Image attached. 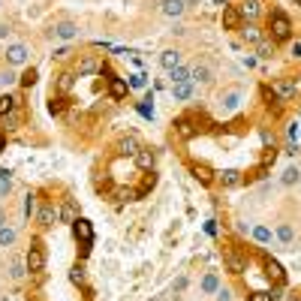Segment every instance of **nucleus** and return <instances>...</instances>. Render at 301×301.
<instances>
[{
  "label": "nucleus",
  "instance_id": "c9c22d12",
  "mask_svg": "<svg viewBox=\"0 0 301 301\" xmlns=\"http://www.w3.org/2000/svg\"><path fill=\"white\" fill-rule=\"evenodd\" d=\"M60 220H66V223H75L79 217H75V208L72 205H63V211H60Z\"/></svg>",
  "mask_w": 301,
  "mask_h": 301
},
{
  "label": "nucleus",
  "instance_id": "e433bc0d",
  "mask_svg": "<svg viewBox=\"0 0 301 301\" xmlns=\"http://www.w3.org/2000/svg\"><path fill=\"white\" fill-rule=\"evenodd\" d=\"M69 280H72V283H82V280H85V265H75V268L69 271Z\"/></svg>",
  "mask_w": 301,
  "mask_h": 301
},
{
  "label": "nucleus",
  "instance_id": "9d476101",
  "mask_svg": "<svg viewBox=\"0 0 301 301\" xmlns=\"http://www.w3.org/2000/svg\"><path fill=\"white\" fill-rule=\"evenodd\" d=\"M238 24H241V12L235 6H223V27L226 30H235Z\"/></svg>",
  "mask_w": 301,
  "mask_h": 301
},
{
  "label": "nucleus",
  "instance_id": "9b49d317",
  "mask_svg": "<svg viewBox=\"0 0 301 301\" xmlns=\"http://www.w3.org/2000/svg\"><path fill=\"white\" fill-rule=\"evenodd\" d=\"M160 66L163 69H175V66H181V51H175V49H166L163 54H160Z\"/></svg>",
  "mask_w": 301,
  "mask_h": 301
},
{
  "label": "nucleus",
  "instance_id": "b1692460",
  "mask_svg": "<svg viewBox=\"0 0 301 301\" xmlns=\"http://www.w3.org/2000/svg\"><path fill=\"white\" fill-rule=\"evenodd\" d=\"M220 181H223V187H235V184H241V172H235V169H226V172L220 175Z\"/></svg>",
  "mask_w": 301,
  "mask_h": 301
},
{
  "label": "nucleus",
  "instance_id": "f704fd0d",
  "mask_svg": "<svg viewBox=\"0 0 301 301\" xmlns=\"http://www.w3.org/2000/svg\"><path fill=\"white\" fill-rule=\"evenodd\" d=\"M226 262H229V268H232V271H235V274H238V271H241V268H244V265H241V259H238V256H235V253H226Z\"/></svg>",
  "mask_w": 301,
  "mask_h": 301
},
{
  "label": "nucleus",
  "instance_id": "c85d7f7f",
  "mask_svg": "<svg viewBox=\"0 0 301 301\" xmlns=\"http://www.w3.org/2000/svg\"><path fill=\"white\" fill-rule=\"evenodd\" d=\"M130 88H133V91H145V88H148V75H145V72L130 75Z\"/></svg>",
  "mask_w": 301,
  "mask_h": 301
},
{
  "label": "nucleus",
  "instance_id": "c756f323",
  "mask_svg": "<svg viewBox=\"0 0 301 301\" xmlns=\"http://www.w3.org/2000/svg\"><path fill=\"white\" fill-rule=\"evenodd\" d=\"M256 54H259L262 60H268V57L274 54V43H268V40H262V43H259V49H256Z\"/></svg>",
  "mask_w": 301,
  "mask_h": 301
},
{
  "label": "nucleus",
  "instance_id": "423d86ee",
  "mask_svg": "<svg viewBox=\"0 0 301 301\" xmlns=\"http://www.w3.org/2000/svg\"><path fill=\"white\" fill-rule=\"evenodd\" d=\"M220 105H223L226 115H229V111H238V105H241V91H226V94L220 97Z\"/></svg>",
  "mask_w": 301,
  "mask_h": 301
},
{
  "label": "nucleus",
  "instance_id": "09e8293b",
  "mask_svg": "<svg viewBox=\"0 0 301 301\" xmlns=\"http://www.w3.org/2000/svg\"><path fill=\"white\" fill-rule=\"evenodd\" d=\"M184 3H199V0H184Z\"/></svg>",
  "mask_w": 301,
  "mask_h": 301
},
{
  "label": "nucleus",
  "instance_id": "39448f33",
  "mask_svg": "<svg viewBox=\"0 0 301 301\" xmlns=\"http://www.w3.org/2000/svg\"><path fill=\"white\" fill-rule=\"evenodd\" d=\"M238 12H241V18H247V21H256L259 12H262V0H244V3L238 6Z\"/></svg>",
  "mask_w": 301,
  "mask_h": 301
},
{
  "label": "nucleus",
  "instance_id": "0eeeda50",
  "mask_svg": "<svg viewBox=\"0 0 301 301\" xmlns=\"http://www.w3.org/2000/svg\"><path fill=\"white\" fill-rule=\"evenodd\" d=\"M190 82H202V85L214 82V72H211V66H208V63H196V66L190 69Z\"/></svg>",
  "mask_w": 301,
  "mask_h": 301
},
{
  "label": "nucleus",
  "instance_id": "37998d69",
  "mask_svg": "<svg viewBox=\"0 0 301 301\" xmlns=\"http://www.w3.org/2000/svg\"><path fill=\"white\" fill-rule=\"evenodd\" d=\"M250 301H274V295H268V292H253Z\"/></svg>",
  "mask_w": 301,
  "mask_h": 301
},
{
  "label": "nucleus",
  "instance_id": "79ce46f5",
  "mask_svg": "<svg viewBox=\"0 0 301 301\" xmlns=\"http://www.w3.org/2000/svg\"><path fill=\"white\" fill-rule=\"evenodd\" d=\"M214 298H217V301H232V292H229V289H223V286H220V289H217V292H214Z\"/></svg>",
  "mask_w": 301,
  "mask_h": 301
},
{
  "label": "nucleus",
  "instance_id": "de8ad7c7",
  "mask_svg": "<svg viewBox=\"0 0 301 301\" xmlns=\"http://www.w3.org/2000/svg\"><path fill=\"white\" fill-rule=\"evenodd\" d=\"M226 3H229V0H217V6H226Z\"/></svg>",
  "mask_w": 301,
  "mask_h": 301
},
{
  "label": "nucleus",
  "instance_id": "6ab92c4d",
  "mask_svg": "<svg viewBox=\"0 0 301 301\" xmlns=\"http://www.w3.org/2000/svg\"><path fill=\"white\" fill-rule=\"evenodd\" d=\"M265 271H268V277H271L274 283H283V280H286V274H283V268L277 265V262H274V259H265Z\"/></svg>",
  "mask_w": 301,
  "mask_h": 301
},
{
  "label": "nucleus",
  "instance_id": "49530a36",
  "mask_svg": "<svg viewBox=\"0 0 301 301\" xmlns=\"http://www.w3.org/2000/svg\"><path fill=\"white\" fill-rule=\"evenodd\" d=\"M0 226H6V211L0 208Z\"/></svg>",
  "mask_w": 301,
  "mask_h": 301
},
{
  "label": "nucleus",
  "instance_id": "a19ab883",
  "mask_svg": "<svg viewBox=\"0 0 301 301\" xmlns=\"http://www.w3.org/2000/svg\"><path fill=\"white\" fill-rule=\"evenodd\" d=\"M18 82H21V85H24V88H30V85H33V82H36V72H33V69H27V72H24V75H21V79H18Z\"/></svg>",
  "mask_w": 301,
  "mask_h": 301
},
{
  "label": "nucleus",
  "instance_id": "7ed1b4c3",
  "mask_svg": "<svg viewBox=\"0 0 301 301\" xmlns=\"http://www.w3.org/2000/svg\"><path fill=\"white\" fill-rule=\"evenodd\" d=\"M72 232H75V238L82 241V250L88 253L91 244H94V229H91V223H88V220H75V223H72Z\"/></svg>",
  "mask_w": 301,
  "mask_h": 301
},
{
  "label": "nucleus",
  "instance_id": "a211bd4d",
  "mask_svg": "<svg viewBox=\"0 0 301 301\" xmlns=\"http://www.w3.org/2000/svg\"><path fill=\"white\" fill-rule=\"evenodd\" d=\"M121 150H124L127 157H136L139 150H142V145H139V139H136V136H127V139H121Z\"/></svg>",
  "mask_w": 301,
  "mask_h": 301
},
{
  "label": "nucleus",
  "instance_id": "f257e3e1",
  "mask_svg": "<svg viewBox=\"0 0 301 301\" xmlns=\"http://www.w3.org/2000/svg\"><path fill=\"white\" fill-rule=\"evenodd\" d=\"M24 262H27V271H30V274H40V271L46 268V250H43V244H40V241H33V244H30L27 259H24Z\"/></svg>",
  "mask_w": 301,
  "mask_h": 301
},
{
  "label": "nucleus",
  "instance_id": "58836bf2",
  "mask_svg": "<svg viewBox=\"0 0 301 301\" xmlns=\"http://www.w3.org/2000/svg\"><path fill=\"white\" fill-rule=\"evenodd\" d=\"M63 102H66L63 97H57V100H51V102H49V111H51V115H60V111H63Z\"/></svg>",
  "mask_w": 301,
  "mask_h": 301
},
{
  "label": "nucleus",
  "instance_id": "c03bdc74",
  "mask_svg": "<svg viewBox=\"0 0 301 301\" xmlns=\"http://www.w3.org/2000/svg\"><path fill=\"white\" fill-rule=\"evenodd\" d=\"M187 289V277H178L175 283H172V292H184Z\"/></svg>",
  "mask_w": 301,
  "mask_h": 301
},
{
  "label": "nucleus",
  "instance_id": "20e7f679",
  "mask_svg": "<svg viewBox=\"0 0 301 301\" xmlns=\"http://www.w3.org/2000/svg\"><path fill=\"white\" fill-rule=\"evenodd\" d=\"M27 57H30V51H27V46H21V43H12V46L6 49V63H9V66H24Z\"/></svg>",
  "mask_w": 301,
  "mask_h": 301
},
{
  "label": "nucleus",
  "instance_id": "dca6fc26",
  "mask_svg": "<svg viewBox=\"0 0 301 301\" xmlns=\"http://www.w3.org/2000/svg\"><path fill=\"white\" fill-rule=\"evenodd\" d=\"M97 69H102V63H100L97 57H91V54H88V57H82V60H79V75H91V72H97Z\"/></svg>",
  "mask_w": 301,
  "mask_h": 301
},
{
  "label": "nucleus",
  "instance_id": "f3484780",
  "mask_svg": "<svg viewBox=\"0 0 301 301\" xmlns=\"http://www.w3.org/2000/svg\"><path fill=\"white\" fill-rule=\"evenodd\" d=\"M217 289H220V277H217L214 271H208V274L202 277V292H205V295H214Z\"/></svg>",
  "mask_w": 301,
  "mask_h": 301
},
{
  "label": "nucleus",
  "instance_id": "2f4dec72",
  "mask_svg": "<svg viewBox=\"0 0 301 301\" xmlns=\"http://www.w3.org/2000/svg\"><path fill=\"white\" fill-rule=\"evenodd\" d=\"M111 97H115V100H124L127 97V85L121 79H111Z\"/></svg>",
  "mask_w": 301,
  "mask_h": 301
},
{
  "label": "nucleus",
  "instance_id": "5701e85b",
  "mask_svg": "<svg viewBox=\"0 0 301 301\" xmlns=\"http://www.w3.org/2000/svg\"><path fill=\"white\" fill-rule=\"evenodd\" d=\"M298 178H301V172H298V166H289L283 175H280V184L283 187H292V184H298Z\"/></svg>",
  "mask_w": 301,
  "mask_h": 301
},
{
  "label": "nucleus",
  "instance_id": "ea45409f",
  "mask_svg": "<svg viewBox=\"0 0 301 301\" xmlns=\"http://www.w3.org/2000/svg\"><path fill=\"white\" fill-rule=\"evenodd\" d=\"M15 82V72L12 69H3V72H0V88H3V85H12Z\"/></svg>",
  "mask_w": 301,
  "mask_h": 301
},
{
  "label": "nucleus",
  "instance_id": "cd10ccee",
  "mask_svg": "<svg viewBox=\"0 0 301 301\" xmlns=\"http://www.w3.org/2000/svg\"><path fill=\"white\" fill-rule=\"evenodd\" d=\"M9 193H12V178H9V172L0 169V196H9Z\"/></svg>",
  "mask_w": 301,
  "mask_h": 301
},
{
  "label": "nucleus",
  "instance_id": "3c124183",
  "mask_svg": "<svg viewBox=\"0 0 301 301\" xmlns=\"http://www.w3.org/2000/svg\"><path fill=\"white\" fill-rule=\"evenodd\" d=\"M295 3H301V0H295Z\"/></svg>",
  "mask_w": 301,
  "mask_h": 301
},
{
  "label": "nucleus",
  "instance_id": "ddd939ff",
  "mask_svg": "<svg viewBox=\"0 0 301 301\" xmlns=\"http://www.w3.org/2000/svg\"><path fill=\"white\" fill-rule=\"evenodd\" d=\"M172 97H175L178 102L190 100V97H193V82H178V85H172Z\"/></svg>",
  "mask_w": 301,
  "mask_h": 301
},
{
  "label": "nucleus",
  "instance_id": "aec40b11",
  "mask_svg": "<svg viewBox=\"0 0 301 301\" xmlns=\"http://www.w3.org/2000/svg\"><path fill=\"white\" fill-rule=\"evenodd\" d=\"M18 238V232L12 229V226H0V247H12Z\"/></svg>",
  "mask_w": 301,
  "mask_h": 301
},
{
  "label": "nucleus",
  "instance_id": "393cba45",
  "mask_svg": "<svg viewBox=\"0 0 301 301\" xmlns=\"http://www.w3.org/2000/svg\"><path fill=\"white\" fill-rule=\"evenodd\" d=\"M193 178H196L199 184H211V181H214V175H211L208 166H193Z\"/></svg>",
  "mask_w": 301,
  "mask_h": 301
},
{
  "label": "nucleus",
  "instance_id": "a878e982",
  "mask_svg": "<svg viewBox=\"0 0 301 301\" xmlns=\"http://www.w3.org/2000/svg\"><path fill=\"white\" fill-rule=\"evenodd\" d=\"M169 79H172V85H178V82H190V69H187V66H175V69L169 72Z\"/></svg>",
  "mask_w": 301,
  "mask_h": 301
},
{
  "label": "nucleus",
  "instance_id": "1a4fd4ad",
  "mask_svg": "<svg viewBox=\"0 0 301 301\" xmlns=\"http://www.w3.org/2000/svg\"><path fill=\"white\" fill-rule=\"evenodd\" d=\"M54 36H57V40H63V43H69V40L79 36V27H75L72 21H60V24L54 27Z\"/></svg>",
  "mask_w": 301,
  "mask_h": 301
},
{
  "label": "nucleus",
  "instance_id": "412c9836",
  "mask_svg": "<svg viewBox=\"0 0 301 301\" xmlns=\"http://www.w3.org/2000/svg\"><path fill=\"white\" fill-rule=\"evenodd\" d=\"M277 238H280V244H286V247H289V244L295 241V229H292L289 223H280V226H277Z\"/></svg>",
  "mask_w": 301,
  "mask_h": 301
},
{
  "label": "nucleus",
  "instance_id": "473e14b6",
  "mask_svg": "<svg viewBox=\"0 0 301 301\" xmlns=\"http://www.w3.org/2000/svg\"><path fill=\"white\" fill-rule=\"evenodd\" d=\"M24 268H27V262H21V259H12V265H9V274H12V277H21V274H24Z\"/></svg>",
  "mask_w": 301,
  "mask_h": 301
},
{
  "label": "nucleus",
  "instance_id": "4be33fe9",
  "mask_svg": "<svg viewBox=\"0 0 301 301\" xmlns=\"http://www.w3.org/2000/svg\"><path fill=\"white\" fill-rule=\"evenodd\" d=\"M12 111H15V100L9 94H3V97H0V121H3L6 115H12Z\"/></svg>",
  "mask_w": 301,
  "mask_h": 301
},
{
  "label": "nucleus",
  "instance_id": "f03ea898",
  "mask_svg": "<svg viewBox=\"0 0 301 301\" xmlns=\"http://www.w3.org/2000/svg\"><path fill=\"white\" fill-rule=\"evenodd\" d=\"M289 33H292V21L286 12H271V36L274 40H289Z\"/></svg>",
  "mask_w": 301,
  "mask_h": 301
},
{
  "label": "nucleus",
  "instance_id": "4468645a",
  "mask_svg": "<svg viewBox=\"0 0 301 301\" xmlns=\"http://www.w3.org/2000/svg\"><path fill=\"white\" fill-rule=\"evenodd\" d=\"M241 40L250 43V46H259L262 43V30L256 24H247V27H241Z\"/></svg>",
  "mask_w": 301,
  "mask_h": 301
},
{
  "label": "nucleus",
  "instance_id": "a18cd8bd",
  "mask_svg": "<svg viewBox=\"0 0 301 301\" xmlns=\"http://www.w3.org/2000/svg\"><path fill=\"white\" fill-rule=\"evenodd\" d=\"M24 214H27V217L33 214V196H27V199H24Z\"/></svg>",
  "mask_w": 301,
  "mask_h": 301
},
{
  "label": "nucleus",
  "instance_id": "2eb2a0df",
  "mask_svg": "<svg viewBox=\"0 0 301 301\" xmlns=\"http://www.w3.org/2000/svg\"><path fill=\"white\" fill-rule=\"evenodd\" d=\"M250 235H253V241H259V244H268L271 241V229L265 223H256L253 229H250Z\"/></svg>",
  "mask_w": 301,
  "mask_h": 301
},
{
  "label": "nucleus",
  "instance_id": "72a5a7b5",
  "mask_svg": "<svg viewBox=\"0 0 301 301\" xmlns=\"http://www.w3.org/2000/svg\"><path fill=\"white\" fill-rule=\"evenodd\" d=\"M57 88H60L63 94H66V91L72 88V75H69V72H63V75H57Z\"/></svg>",
  "mask_w": 301,
  "mask_h": 301
},
{
  "label": "nucleus",
  "instance_id": "4c0bfd02",
  "mask_svg": "<svg viewBox=\"0 0 301 301\" xmlns=\"http://www.w3.org/2000/svg\"><path fill=\"white\" fill-rule=\"evenodd\" d=\"M277 94H280V97H292V94H295V85H292V82H280V85H277Z\"/></svg>",
  "mask_w": 301,
  "mask_h": 301
},
{
  "label": "nucleus",
  "instance_id": "f8f14e48",
  "mask_svg": "<svg viewBox=\"0 0 301 301\" xmlns=\"http://www.w3.org/2000/svg\"><path fill=\"white\" fill-rule=\"evenodd\" d=\"M60 220V211L54 208V205H46L43 211H40V226H46V229H49V226H54Z\"/></svg>",
  "mask_w": 301,
  "mask_h": 301
},
{
  "label": "nucleus",
  "instance_id": "8fccbe9b",
  "mask_svg": "<svg viewBox=\"0 0 301 301\" xmlns=\"http://www.w3.org/2000/svg\"><path fill=\"white\" fill-rule=\"evenodd\" d=\"M0 150H3V142H0Z\"/></svg>",
  "mask_w": 301,
  "mask_h": 301
},
{
  "label": "nucleus",
  "instance_id": "7c9ffc66",
  "mask_svg": "<svg viewBox=\"0 0 301 301\" xmlns=\"http://www.w3.org/2000/svg\"><path fill=\"white\" fill-rule=\"evenodd\" d=\"M175 127H178V133H181L184 139H190V136H193V121H190V118H181Z\"/></svg>",
  "mask_w": 301,
  "mask_h": 301
},
{
  "label": "nucleus",
  "instance_id": "6e6552de",
  "mask_svg": "<svg viewBox=\"0 0 301 301\" xmlns=\"http://www.w3.org/2000/svg\"><path fill=\"white\" fill-rule=\"evenodd\" d=\"M184 9H187L184 0H163V3H160V12H163L166 18H178Z\"/></svg>",
  "mask_w": 301,
  "mask_h": 301
},
{
  "label": "nucleus",
  "instance_id": "bb28decb",
  "mask_svg": "<svg viewBox=\"0 0 301 301\" xmlns=\"http://www.w3.org/2000/svg\"><path fill=\"white\" fill-rule=\"evenodd\" d=\"M136 160H139V166H142V169H150V166H154V154H150L148 148H142V150H139Z\"/></svg>",
  "mask_w": 301,
  "mask_h": 301
}]
</instances>
